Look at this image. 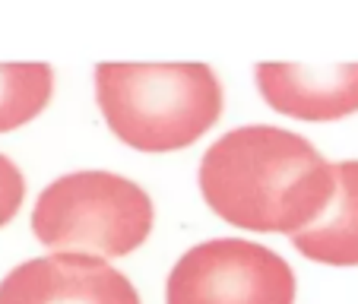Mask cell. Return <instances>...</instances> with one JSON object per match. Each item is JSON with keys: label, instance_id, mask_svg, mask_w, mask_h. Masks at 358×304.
<instances>
[{"label": "cell", "instance_id": "cell-1", "mask_svg": "<svg viewBox=\"0 0 358 304\" xmlns=\"http://www.w3.org/2000/svg\"><path fill=\"white\" fill-rule=\"evenodd\" d=\"M333 190V162L301 133L273 124L229 130L200 159L206 206L244 231L295 235L324 216Z\"/></svg>", "mask_w": 358, "mask_h": 304}, {"label": "cell", "instance_id": "cell-2", "mask_svg": "<svg viewBox=\"0 0 358 304\" xmlns=\"http://www.w3.org/2000/svg\"><path fill=\"white\" fill-rule=\"evenodd\" d=\"M95 101L108 130L136 152L194 146L222 115V82L206 64H99Z\"/></svg>", "mask_w": 358, "mask_h": 304}, {"label": "cell", "instance_id": "cell-3", "mask_svg": "<svg viewBox=\"0 0 358 304\" xmlns=\"http://www.w3.org/2000/svg\"><path fill=\"white\" fill-rule=\"evenodd\" d=\"M156 206L136 181L111 171L55 178L35 200L32 231L51 250L127 257L146 244Z\"/></svg>", "mask_w": 358, "mask_h": 304}, {"label": "cell", "instance_id": "cell-4", "mask_svg": "<svg viewBox=\"0 0 358 304\" xmlns=\"http://www.w3.org/2000/svg\"><path fill=\"white\" fill-rule=\"evenodd\" d=\"M165 304H295V273L264 244L216 238L181 254Z\"/></svg>", "mask_w": 358, "mask_h": 304}, {"label": "cell", "instance_id": "cell-5", "mask_svg": "<svg viewBox=\"0 0 358 304\" xmlns=\"http://www.w3.org/2000/svg\"><path fill=\"white\" fill-rule=\"evenodd\" d=\"M0 304H140V295L99 254L55 250L0 279Z\"/></svg>", "mask_w": 358, "mask_h": 304}, {"label": "cell", "instance_id": "cell-6", "mask_svg": "<svg viewBox=\"0 0 358 304\" xmlns=\"http://www.w3.org/2000/svg\"><path fill=\"white\" fill-rule=\"evenodd\" d=\"M257 89L273 111L295 121H343L358 111V64L301 67V64H257Z\"/></svg>", "mask_w": 358, "mask_h": 304}, {"label": "cell", "instance_id": "cell-7", "mask_svg": "<svg viewBox=\"0 0 358 304\" xmlns=\"http://www.w3.org/2000/svg\"><path fill=\"white\" fill-rule=\"evenodd\" d=\"M336 190L324 216L295 231L292 244L301 257L327 266H358V159L333 165Z\"/></svg>", "mask_w": 358, "mask_h": 304}, {"label": "cell", "instance_id": "cell-8", "mask_svg": "<svg viewBox=\"0 0 358 304\" xmlns=\"http://www.w3.org/2000/svg\"><path fill=\"white\" fill-rule=\"evenodd\" d=\"M55 99V67L38 61L0 64V133L26 127Z\"/></svg>", "mask_w": 358, "mask_h": 304}, {"label": "cell", "instance_id": "cell-9", "mask_svg": "<svg viewBox=\"0 0 358 304\" xmlns=\"http://www.w3.org/2000/svg\"><path fill=\"white\" fill-rule=\"evenodd\" d=\"M22 200H26V178L16 168L13 159L0 152V229L13 222Z\"/></svg>", "mask_w": 358, "mask_h": 304}]
</instances>
